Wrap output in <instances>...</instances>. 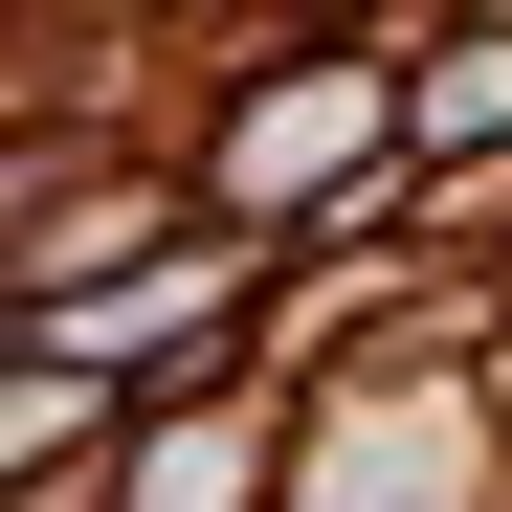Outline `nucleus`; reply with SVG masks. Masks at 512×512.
<instances>
[{
    "mask_svg": "<svg viewBox=\"0 0 512 512\" xmlns=\"http://www.w3.org/2000/svg\"><path fill=\"white\" fill-rule=\"evenodd\" d=\"M357 112H379V90H268V134H245V201H290L312 156H357Z\"/></svg>",
    "mask_w": 512,
    "mask_h": 512,
    "instance_id": "obj_1",
    "label": "nucleus"
},
{
    "mask_svg": "<svg viewBox=\"0 0 512 512\" xmlns=\"http://www.w3.org/2000/svg\"><path fill=\"white\" fill-rule=\"evenodd\" d=\"M423 134H512V45H468L446 90H423Z\"/></svg>",
    "mask_w": 512,
    "mask_h": 512,
    "instance_id": "obj_2",
    "label": "nucleus"
}]
</instances>
